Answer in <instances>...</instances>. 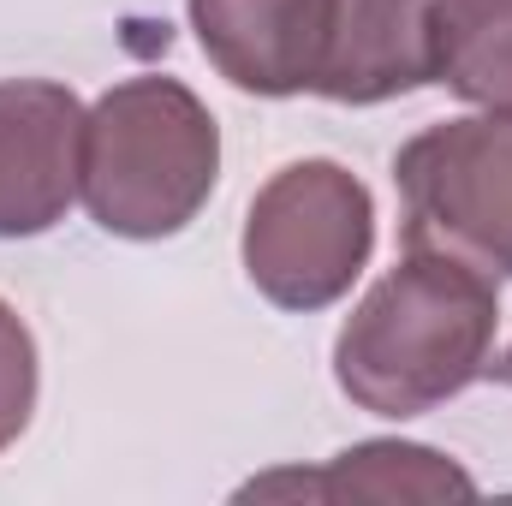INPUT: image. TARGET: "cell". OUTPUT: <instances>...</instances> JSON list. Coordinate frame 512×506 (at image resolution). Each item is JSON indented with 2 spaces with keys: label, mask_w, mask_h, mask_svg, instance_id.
I'll list each match as a JSON object with an SVG mask.
<instances>
[{
  "label": "cell",
  "mask_w": 512,
  "mask_h": 506,
  "mask_svg": "<svg viewBox=\"0 0 512 506\" xmlns=\"http://www.w3.org/2000/svg\"><path fill=\"white\" fill-rule=\"evenodd\" d=\"M405 251H441L512 280V108L423 126L393 155Z\"/></svg>",
  "instance_id": "277c9868"
},
{
  "label": "cell",
  "mask_w": 512,
  "mask_h": 506,
  "mask_svg": "<svg viewBox=\"0 0 512 506\" xmlns=\"http://www.w3.org/2000/svg\"><path fill=\"white\" fill-rule=\"evenodd\" d=\"M501 292L483 268L405 251L358 298L334 340V381L370 417H423L483 381L495 358Z\"/></svg>",
  "instance_id": "6da1fadb"
},
{
  "label": "cell",
  "mask_w": 512,
  "mask_h": 506,
  "mask_svg": "<svg viewBox=\"0 0 512 506\" xmlns=\"http://www.w3.org/2000/svg\"><path fill=\"white\" fill-rule=\"evenodd\" d=\"M84 102L54 78H0V239H42L78 203Z\"/></svg>",
  "instance_id": "5b68a950"
},
{
  "label": "cell",
  "mask_w": 512,
  "mask_h": 506,
  "mask_svg": "<svg viewBox=\"0 0 512 506\" xmlns=\"http://www.w3.org/2000/svg\"><path fill=\"white\" fill-rule=\"evenodd\" d=\"M435 84L429 0H334L316 90L340 108H376Z\"/></svg>",
  "instance_id": "52a82bcc"
},
{
  "label": "cell",
  "mask_w": 512,
  "mask_h": 506,
  "mask_svg": "<svg viewBox=\"0 0 512 506\" xmlns=\"http://www.w3.org/2000/svg\"><path fill=\"white\" fill-rule=\"evenodd\" d=\"M209 66L245 96H304L316 90L334 0H185Z\"/></svg>",
  "instance_id": "8992f818"
},
{
  "label": "cell",
  "mask_w": 512,
  "mask_h": 506,
  "mask_svg": "<svg viewBox=\"0 0 512 506\" xmlns=\"http://www.w3.org/2000/svg\"><path fill=\"white\" fill-rule=\"evenodd\" d=\"M36 387H42V370H36V340H30V328H24V316L0 298V453L30 429Z\"/></svg>",
  "instance_id": "30bf717a"
},
{
  "label": "cell",
  "mask_w": 512,
  "mask_h": 506,
  "mask_svg": "<svg viewBox=\"0 0 512 506\" xmlns=\"http://www.w3.org/2000/svg\"><path fill=\"white\" fill-rule=\"evenodd\" d=\"M435 84L477 108H512V0H429Z\"/></svg>",
  "instance_id": "9c48e42d"
},
{
  "label": "cell",
  "mask_w": 512,
  "mask_h": 506,
  "mask_svg": "<svg viewBox=\"0 0 512 506\" xmlns=\"http://www.w3.org/2000/svg\"><path fill=\"white\" fill-rule=\"evenodd\" d=\"M316 495V501H471L477 483L459 471L447 453L417 447V441H358L334 453L328 471H292V477H262L245 495Z\"/></svg>",
  "instance_id": "ba28073f"
},
{
  "label": "cell",
  "mask_w": 512,
  "mask_h": 506,
  "mask_svg": "<svg viewBox=\"0 0 512 506\" xmlns=\"http://www.w3.org/2000/svg\"><path fill=\"white\" fill-rule=\"evenodd\" d=\"M221 179V126L179 78H120L84 108L78 197L114 239L155 245L185 233Z\"/></svg>",
  "instance_id": "7a4b0ae2"
},
{
  "label": "cell",
  "mask_w": 512,
  "mask_h": 506,
  "mask_svg": "<svg viewBox=\"0 0 512 506\" xmlns=\"http://www.w3.org/2000/svg\"><path fill=\"white\" fill-rule=\"evenodd\" d=\"M489 381H501V387H512V346L501 352V358H489V370H483Z\"/></svg>",
  "instance_id": "8fae6325"
},
{
  "label": "cell",
  "mask_w": 512,
  "mask_h": 506,
  "mask_svg": "<svg viewBox=\"0 0 512 506\" xmlns=\"http://www.w3.org/2000/svg\"><path fill=\"white\" fill-rule=\"evenodd\" d=\"M245 274L274 310H328L352 292L376 251V197L370 185L328 161H286L245 215Z\"/></svg>",
  "instance_id": "3957f363"
}]
</instances>
